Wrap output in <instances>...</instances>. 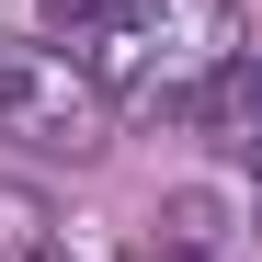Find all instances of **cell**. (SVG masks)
Wrapping results in <instances>:
<instances>
[{
  "label": "cell",
  "mask_w": 262,
  "mask_h": 262,
  "mask_svg": "<svg viewBox=\"0 0 262 262\" xmlns=\"http://www.w3.org/2000/svg\"><path fill=\"white\" fill-rule=\"evenodd\" d=\"M239 0H103L92 23H80V80L114 103H194L216 69L239 57Z\"/></svg>",
  "instance_id": "6da1fadb"
},
{
  "label": "cell",
  "mask_w": 262,
  "mask_h": 262,
  "mask_svg": "<svg viewBox=\"0 0 262 262\" xmlns=\"http://www.w3.org/2000/svg\"><path fill=\"white\" fill-rule=\"evenodd\" d=\"M0 137H23V148H92V137H103V92H92L57 46L0 34Z\"/></svg>",
  "instance_id": "7a4b0ae2"
},
{
  "label": "cell",
  "mask_w": 262,
  "mask_h": 262,
  "mask_svg": "<svg viewBox=\"0 0 262 262\" xmlns=\"http://www.w3.org/2000/svg\"><path fill=\"white\" fill-rule=\"evenodd\" d=\"M194 125H205L228 160H262V46H239V57L194 92Z\"/></svg>",
  "instance_id": "3957f363"
},
{
  "label": "cell",
  "mask_w": 262,
  "mask_h": 262,
  "mask_svg": "<svg viewBox=\"0 0 262 262\" xmlns=\"http://www.w3.org/2000/svg\"><path fill=\"white\" fill-rule=\"evenodd\" d=\"M46 12H57V23H92V12H103V0H46Z\"/></svg>",
  "instance_id": "277c9868"
},
{
  "label": "cell",
  "mask_w": 262,
  "mask_h": 262,
  "mask_svg": "<svg viewBox=\"0 0 262 262\" xmlns=\"http://www.w3.org/2000/svg\"><path fill=\"white\" fill-rule=\"evenodd\" d=\"M137 262H194V251H137Z\"/></svg>",
  "instance_id": "5b68a950"
},
{
  "label": "cell",
  "mask_w": 262,
  "mask_h": 262,
  "mask_svg": "<svg viewBox=\"0 0 262 262\" xmlns=\"http://www.w3.org/2000/svg\"><path fill=\"white\" fill-rule=\"evenodd\" d=\"M34 262H69V251H34Z\"/></svg>",
  "instance_id": "8992f818"
}]
</instances>
